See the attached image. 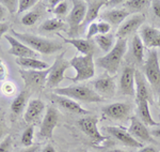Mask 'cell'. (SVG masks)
I'll list each match as a JSON object with an SVG mask.
<instances>
[{
	"instance_id": "f6af8a7d",
	"label": "cell",
	"mask_w": 160,
	"mask_h": 152,
	"mask_svg": "<svg viewBox=\"0 0 160 152\" xmlns=\"http://www.w3.org/2000/svg\"><path fill=\"white\" fill-rule=\"evenodd\" d=\"M138 152H159V151L154 146H146V147H142Z\"/></svg>"
},
{
	"instance_id": "f35d334b",
	"label": "cell",
	"mask_w": 160,
	"mask_h": 152,
	"mask_svg": "<svg viewBox=\"0 0 160 152\" xmlns=\"http://www.w3.org/2000/svg\"><path fill=\"white\" fill-rule=\"evenodd\" d=\"M98 35V27H97V23H92L89 25L87 32V40H91L92 38H95Z\"/></svg>"
},
{
	"instance_id": "d590c367",
	"label": "cell",
	"mask_w": 160,
	"mask_h": 152,
	"mask_svg": "<svg viewBox=\"0 0 160 152\" xmlns=\"http://www.w3.org/2000/svg\"><path fill=\"white\" fill-rule=\"evenodd\" d=\"M0 4L4 7V9L11 14L15 12L17 13V10H18V1L17 0H0Z\"/></svg>"
},
{
	"instance_id": "74e56055",
	"label": "cell",
	"mask_w": 160,
	"mask_h": 152,
	"mask_svg": "<svg viewBox=\"0 0 160 152\" xmlns=\"http://www.w3.org/2000/svg\"><path fill=\"white\" fill-rule=\"evenodd\" d=\"M0 89H1L2 93H3L4 95H7V97H11V95L14 94L15 91H16V87H15L14 84L11 81L4 82Z\"/></svg>"
},
{
	"instance_id": "6da1fadb",
	"label": "cell",
	"mask_w": 160,
	"mask_h": 152,
	"mask_svg": "<svg viewBox=\"0 0 160 152\" xmlns=\"http://www.w3.org/2000/svg\"><path fill=\"white\" fill-rule=\"evenodd\" d=\"M12 33L15 39H17L18 41L38 54L51 55V54L57 53L63 47L60 42L56 40H51V39L38 37V35L31 34V33H20L15 31V30H12Z\"/></svg>"
},
{
	"instance_id": "277c9868",
	"label": "cell",
	"mask_w": 160,
	"mask_h": 152,
	"mask_svg": "<svg viewBox=\"0 0 160 152\" xmlns=\"http://www.w3.org/2000/svg\"><path fill=\"white\" fill-rule=\"evenodd\" d=\"M143 75L155 93L160 94V62L156 50L148 51V57L143 64Z\"/></svg>"
},
{
	"instance_id": "836d02e7",
	"label": "cell",
	"mask_w": 160,
	"mask_h": 152,
	"mask_svg": "<svg viewBox=\"0 0 160 152\" xmlns=\"http://www.w3.org/2000/svg\"><path fill=\"white\" fill-rule=\"evenodd\" d=\"M69 4H71L69 1H60L58 6L52 10V13L59 17L65 16L69 11Z\"/></svg>"
},
{
	"instance_id": "ac0fdd59",
	"label": "cell",
	"mask_w": 160,
	"mask_h": 152,
	"mask_svg": "<svg viewBox=\"0 0 160 152\" xmlns=\"http://www.w3.org/2000/svg\"><path fill=\"white\" fill-rule=\"evenodd\" d=\"M128 132L135 139H137L139 143H155L153 136L151 135V132L148 130L146 125L144 124L138 117L130 118V125L128 128Z\"/></svg>"
},
{
	"instance_id": "7bdbcfd3",
	"label": "cell",
	"mask_w": 160,
	"mask_h": 152,
	"mask_svg": "<svg viewBox=\"0 0 160 152\" xmlns=\"http://www.w3.org/2000/svg\"><path fill=\"white\" fill-rule=\"evenodd\" d=\"M7 75H8V71H7V68H6V64L3 63L2 59L0 58V81H4Z\"/></svg>"
},
{
	"instance_id": "83f0119b",
	"label": "cell",
	"mask_w": 160,
	"mask_h": 152,
	"mask_svg": "<svg viewBox=\"0 0 160 152\" xmlns=\"http://www.w3.org/2000/svg\"><path fill=\"white\" fill-rule=\"evenodd\" d=\"M137 107H138V116L139 119L145 125H149V127H156L159 125L158 122H156L153 117H152L151 110H149V102L148 101H141L139 103H136Z\"/></svg>"
},
{
	"instance_id": "db71d44e",
	"label": "cell",
	"mask_w": 160,
	"mask_h": 152,
	"mask_svg": "<svg viewBox=\"0 0 160 152\" xmlns=\"http://www.w3.org/2000/svg\"><path fill=\"white\" fill-rule=\"evenodd\" d=\"M158 105L160 106V94H159V97H158Z\"/></svg>"
},
{
	"instance_id": "e0dca14e",
	"label": "cell",
	"mask_w": 160,
	"mask_h": 152,
	"mask_svg": "<svg viewBox=\"0 0 160 152\" xmlns=\"http://www.w3.org/2000/svg\"><path fill=\"white\" fill-rule=\"evenodd\" d=\"M4 38H6V40H8L10 45H11V48L8 50V54L15 56L17 58L38 59L40 54L34 51L33 50H31L30 47H28L27 45H25L24 43H22L17 39H15L14 37H12L10 34H4Z\"/></svg>"
},
{
	"instance_id": "f5cc1de1",
	"label": "cell",
	"mask_w": 160,
	"mask_h": 152,
	"mask_svg": "<svg viewBox=\"0 0 160 152\" xmlns=\"http://www.w3.org/2000/svg\"><path fill=\"white\" fill-rule=\"evenodd\" d=\"M106 152H127V151H124V150H121V149H112V150H108Z\"/></svg>"
},
{
	"instance_id": "ab89813d",
	"label": "cell",
	"mask_w": 160,
	"mask_h": 152,
	"mask_svg": "<svg viewBox=\"0 0 160 152\" xmlns=\"http://www.w3.org/2000/svg\"><path fill=\"white\" fill-rule=\"evenodd\" d=\"M8 131H9V128L7 127L4 115L2 114V113H0V140H1L2 138H4V136L8 134Z\"/></svg>"
},
{
	"instance_id": "484cf974",
	"label": "cell",
	"mask_w": 160,
	"mask_h": 152,
	"mask_svg": "<svg viewBox=\"0 0 160 152\" xmlns=\"http://www.w3.org/2000/svg\"><path fill=\"white\" fill-rule=\"evenodd\" d=\"M45 10H46L45 4L43 2L38 1L37 6L33 8L32 10L28 11L22 17V24L25 26H33L35 23H38L43 17V15L45 14Z\"/></svg>"
},
{
	"instance_id": "ffe728a7",
	"label": "cell",
	"mask_w": 160,
	"mask_h": 152,
	"mask_svg": "<svg viewBox=\"0 0 160 152\" xmlns=\"http://www.w3.org/2000/svg\"><path fill=\"white\" fill-rule=\"evenodd\" d=\"M135 84H136V103L141 101H148L153 103V94L152 89L148 85V81L145 79L143 74L140 71H136L135 75Z\"/></svg>"
},
{
	"instance_id": "d6a6232c",
	"label": "cell",
	"mask_w": 160,
	"mask_h": 152,
	"mask_svg": "<svg viewBox=\"0 0 160 152\" xmlns=\"http://www.w3.org/2000/svg\"><path fill=\"white\" fill-rule=\"evenodd\" d=\"M33 135H34V127L33 125H28L24 131V133H22V139H20L25 148L31 147L33 145Z\"/></svg>"
},
{
	"instance_id": "4fadbf2b",
	"label": "cell",
	"mask_w": 160,
	"mask_h": 152,
	"mask_svg": "<svg viewBox=\"0 0 160 152\" xmlns=\"http://www.w3.org/2000/svg\"><path fill=\"white\" fill-rule=\"evenodd\" d=\"M92 85L94 87L95 92L104 100L113 97L117 92V84L114 81V78L109 74H104L102 76L98 77L96 81L92 82Z\"/></svg>"
},
{
	"instance_id": "816d5d0a",
	"label": "cell",
	"mask_w": 160,
	"mask_h": 152,
	"mask_svg": "<svg viewBox=\"0 0 160 152\" xmlns=\"http://www.w3.org/2000/svg\"><path fill=\"white\" fill-rule=\"evenodd\" d=\"M59 2H60V1H59V0H49V1H48L47 3L49 4V6H48V7L51 8V9L53 10V9H55V8L59 4Z\"/></svg>"
},
{
	"instance_id": "30bf717a",
	"label": "cell",
	"mask_w": 160,
	"mask_h": 152,
	"mask_svg": "<svg viewBox=\"0 0 160 152\" xmlns=\"http://www.w3.org/2000/svg\"><path fill=\"white\" fill-rule=\"evenodd\" d=\"M60 120V114L55 106H49L46 109L44 118L41 123V128L38 132V137L43 139H51L55 128L58 125Z\"/></svg>"
},
{
	"instance_id": "9a60e30c",
	"label": "cell",
	"mask_w": 160,
	"mask_h": 152,
	"mask_svg": "<svg viewBox=\"0 0 160 152\" xmlns=\"http://www.w3.org/2000/svg\"><path fill=\"white\" fill-rule=\"evenodd\" d=\"M144 22H145V15L143 13H137V14L131 15L130 17L124 20L123 24L118 29V39H126L127 37H129L138 29H140L143 26Z\"/></svg>"
},
{
	"instance_id": "ba28073f",
	"label": "cell",
	"mask_w": 160,
	"mask_h": 152,
	"mask_svg": "<svg viewBox=\"0 0 160 152\" xmlns=\"http://www.w3.org/2000/svg\"><path fill=\"white\" fill-rule=\"evenodd\" d=\"M51 71V66L46 70H19L20 77L25 81V88L29 89L31 92H40L44 89L47 82L48 75Z\"/></svg>"
},
{
	"instance_id": "3957f363",
	"label": "cell",
	"mask_w": 160,
	"mask_h": 152,
	"mask_svg": "<svg viewBox=\"0 0 160 152\" xmlns=\"http://www.w3.org/2000/svg\"><path fill=\"white\" fill-rule=\"evenodd\" d=\"M53 93L84 103H100L104 101V99L99 97L94 89L90 88L87 85H72L64 88H56Z\"/></svg>"
},
{
	"instance_id": "f907efd6",
	"label": "cell",
	"mask_w": 160,
	"mask_h": 152,
	"mask_svg": "<svg viewBox=\"0 0 160 152\" xmlns=\"http://www.w3.org/2000/svg\"><path fill=\"white\" fill-rule=\"evenodd\" d=\"M42 152H56V149L53 148V147L51 146L50 144H47V145L44 147V149L42 150Z\"/></svg>"
},
{
	"instance_id": "11a10c76",
	"label": "cell",
	"mask_w": 160,
	"mask_h": 152,
	"mask_svg": "<svg viewBox=\"0 0 160 152\" xmlns=\"http://www.w3.org/2000/svg\"><path fill=\"white\" fill-rule=\"evenodd\" d=\"M79 152H87L86 150H83V151H79Z\"/></svg>"
},
{
	"instance_id": "c3c4849f",
	"label": "cell",
	"mask_w": 160,
	"mask_h": 152,
	"mask_svg": "<svg viewBox=\"0 0 160 152\" xmlns=\"http://www.w3.org/2000/svg\"><path fill=\"white\" fill-rule=\"evenodd\" d=\"M125 1L123 0H113V1H106V6H110V7H114V6H118L120 3H124Z\"/></svg>"
},
{
	"instance_id": "60d3db41",
	"label": "cell",
	"mask_w": 160,
	"mask_h": 152,
	"mask_svg": "<svg viewBox=\"0 0 160 152\" xmlns=\"http://www.w3.org/2000/svg\"><path fill=\"white\" fill-rule=\"evenodd\" d=\"M97 27H98V33L99 34H107V33H110L111 30V25L108 24L106 22H99L97 23Z\"/></svg>"
},
{
	"instance_id": "1f68e13d",
	"label": "cell",
	"mask_w": 160,
	"mask_h": 152,
	"mask_svg": "<svg viewBox=\"0 0 160 152\" xmlns=\"http://www.w3.org/2000/svg\"><path fill=\"white\" fill-rule=\"evenodd\" d=\"M152 1L148 0H129V1H125L124 4L127 8L128 12H141L144 11L146 8H148L151 6Z\"/></svg>"
},
{
	"instance_id": "5b68a950",
	"label": "cell",
	"mask_w": 160,
	"mask_h": 152,
	"mask_svg": "<svg viewBox=\"0 0 160 152\" xmlns=\"http://www.w3.org/2000/svg\"><path fill=\"white\" fill-rule=\"evenodd\" d=\"M71 68H74L76 71V76L73 78L66 77L74 82L83 81L92 78L95 75V66L93 60V55L89 56H75L69 60Z\"/></svg>"
},
{
	"instance_id": "7402d4cb",
	"label": "cell",
	"mask_w": 160,
	"mask_h": 152,
	"mask_svg": "<svg viewBox=\"0 0 160 152\" xmlns=\"http://www.w3.org/2000/svg\"><path fill=\"white\" fill-rule=\"evenodd\" d=\"M59 37L63 39L64 42L68 43L75 46V48H77V50L79 53L82 54V56H89L95 54V50H96V44L94 41L92 40H87V39H66L62 37L61 34H59Z\"/></svg>"
},
{
	"instance_id": "f546056e",
	"label": "cell",
	"mask_w": 160,
	"mask_h": 152,
	"mask_svg": "<svg viewBox=\"0 0 160 152\" xmlns=\"http://www.w3.org/2000/svg\"><path fill=\"white\" fill-rule=\"evenodd\" d=\"M114 34L113 33H107V34H98L94 38L95 44L99 46V48L104 53L108 54L114 46Z\"/></svg>"
},
{
	"instance_id": "8d00e7d4",
	"label": "cell",
	"mask_w": 160,
	"mask_h": 152,
	"mask_svg": "<svg viewBox=\"0 0 160 152\" xmlns=\"http://www.w3.org/2000/svg\"><path fill=\"white\" fill-rule=\"evenodd\" d=\"M13 147V139L10 135L6 136L0 141V152H11Z\"/></svg>"
},
{
	"instance_id": "5bb4252c",
	"label": "cell",
	"mask_w": 160,
	"mask_h": 152,
	"mask_svg": "<svg viewBox=\"0 0 160 152\" xmlns=\"http://www.w3.org/2000/svg\"><path fill=\"white\" fill-rule=\"evenodd\" d=\"M136 69L131 66H126L123 68L122 74L120 76V82H118V89L121 94L128 95V97L136 95Z\"/></svg>"
},
{
	"instance_id": "8992f818",
	"label": "cell",
	"mask_w": 160,
	"mask_h": 152,
	"mask_svg": "<svg viewBox=\"0 0 160 152\" xmlns=\"http://www.w3.org/2000/svg\"><path fill=\"white\" fill-rule=\"evenodd\" d=\"M97 123H98V118L95 116H83L77 121L79 128L92 140L93 145L97 147L108 145L109 138L100 134L97 128Z\"/></svg>"
},
{
	"instance_id": "4dcf8cb0",
	"label": "cell",
	"mask_w": 160,
	"mask_h": 152,
	"mask_svg": "<svg viewBox=\"0 0 160 152\" xmlns=\"http://www.w3.org/2000/svg\"><path fill=\"white\" fill-rule=\"evenodd\" d=\"M40 30L46 32L60 31V30H66V24L61 18H50L43 22L40 25Z\"/></svg>"
},
{
	"instance_id": "2e32d148",
	"label": "cell",
	"mask_w": 160,
	"mask_h": 152,
	"mask_svg": "<svg viewBox=\"0 0 160 152\" xmlns=\"http://www.w3.org/2000/svg\"><path fill=\"white\" fill-rule=\"evenodd\" d=\"M48 97H49V99L51 100V102L57 104L59 107L63 108V109L66 110V112L71 113V114L79 115V116H88L90 114L89 110L82 108L76 101L69 99L68 97L56 94V93H53V92L50 93Z\"/></svg>"
},
{
	"instance_id": "603a6c76",
	"label": "cell",
	"mask_w": 160,
	"mask_h": 152,
	"mask_svg": "<svg viewBox=\"0 0 160 152\" xmlns=\"http://www.w3.org/2000/svg\"><path fill=\"white\" fill-rule=\"evenodd\" d=\"M87 14L86 18L82 22L80 29L86 27L87 25L94 23V20L98 17L99 11L102 7L106 6V0H87Z\"/></svg>"
},
{
	"instance_id": "cb8c5ba5",
	"label": "cell",
	"mask_w": 160,
	"mask_h": 152,
	"mask_svg": "<svg viewBox=\"0 0 160 152\" xmlns=\"http://www.w3.org/2000/svg\"><path fill=\"white\" fill-rule=\"evenodd\" d=\"M128 15H129V12L123 8L122 9H110L102 12L100 14V18L102 19V22L113 26H118L122 25L124 20L128 17Z\"/></svg>"
},
{
	"instance_id": "52a82bcc",
	"label": "cell",
	"mask_w": 160,
	"mask_h": 152,
	"mask_svg": "<svg viewBox=\"0 0 160 152\" xmlns=\"http://www.w3.org/2000/svg\"><path fill=\"white\" fill-rule=\"evenodd\" d=\"M87 14V2L82 0L73 1V8L66 17L68 25V35L71 39H76L80 33V26L86 18Z\"/></svg>"
},
{
	"instance_id": "bcb514c9",
	"label": "cell",
	"mask_w": 160,
	"mask_h": 152,
	"mask_svg": "<svg viewBox=\"0 0 160 152\" xmlns=\"http://www.w3.org/2000/svg\"><path fill=\"white\" fill-rule=\"evenodd\" d=\"M8 30H9V25H8L7 23H1V24H0V38H1L4 33L7 34Z\"/></svg>"
},
{
	"instance_id": "7dc6e473",
	"label": "cell",
	"mask_w": 160,
	"mask_h": 152,
	"mask_svg": "<svg viewBox=\"0 0 160 152\" xmlns=\"http://www.w3.org/2000/svg\"><path fill=\"white\" fill-rule=\"evenodd\" d=\"M6 15H7V10L4 9V7H2L0 4V24H1L2 20L6 18Z\"/></svg>"
},
{
	"instance_id": "d6986e66",
	"label": "cell",
	"mask_w": 160,
	"mask_h": 152,
	"mask_svg": "<svg viewBox=\"0 0 160 152\" xmlns=\"http://www.w3.org/2000/svg\"><path fill=\"white\" fill-rule=\"evenodd\" d=\"M104 130L117 140L122 143L123 145L130 147V148H142V144L135 139L130 135V133L123 127H107Z\"/></svg>"
},
{
	"instance_id": "7a4b0ae2",
	"label": "cell",
	"mask_w": 160,
	"mask_h": 152,
	"mask_svg": "<svg viewBox=\"0 0 160 152\" xmlns=\"http://www.w3.org/2000/svg\"><path fill=\"white\" fill-rule=\"evenodd\" d=\"M127 50V40L126 39H118L113 48L109 53L102 57H98L95 61L96 66L106 70L108 74H115L121 66L123 57Z\"/></svg>"
},
{
	"instance_id": "681fc988",
	"label": "cell",
	"mask_w": 160,
	"mask_h": 152,
	"mask_svg": "<svg viewBox=\"0 0 160 152\" xmlns=\"http://www.w3.org/2000/svg\"><path fill=\"white\" fill-rule=\"evenodd\" d=\"M151 135L154 136V137L159 138V139H160V127L153 128V130L151 131Z\"/></svg>"
},
{
	"instance_id": "f1b7e54d",
	"label": "cell",
	"mask_w": 160,
	"mask_h": 152,
	"mask_svg": "<svg viewBox=\"0 0 160 152\" xmlns=\"http://www.w3.org/2000/svg\"><path fill=\"white\" fill-rule=\"evenodd\" d=\"M131 55L138 66H142L144 61V45L139 34H135L131 41Z\"/></svg>"
},
{
	"instance_id": "44dd1931",
	"label": "cell",
	"mask_w": 160,
	"mask_h": 152,
	"mask_svg": "<svg viewBox=\"0 0 160 152\" xmlns=\"http://www.w3.org/2000/svg\"><path fill=\"white\" fill-rule=\"evenodd\" d=\"M139 37L143 42L144 47L155 50L160 47V30L148 25H143L140 28Z\"/></svg>"
},
{
	"instance_id": "8fae6325",
	"label": "cell",
	"mask_w": 160,
	"mask_h": 152,
	"mask_svg": "<svg viewBox=\"0 0 160 152\" xmlns=\"http://www.w3.org/2000/svg\"><path fill=\"white\" fill-rule=\"evenodd\" d=\"M132 106L129 103L117 102L102 107V113L113 121H127L130 119Z\"/></svg>"
},
{
	"instance_id": "d4e9b609",
	"label": "cell",
	"mask_w": 160,
	"mask_h": 152,
	"mask_svg": "<svg viewBox=\"0 0 160 152\" xmlns=\"http://www.w3.org/2000/svg\"><path fill=\"white\" fill-rule=\"evenodd\" d=\"M31 94H32V92H31L29 89L24 88L20 91V93L15 97V100L11 104L12 120L16 119L18 116H20L24 113V108L26 107V105H27L28 100H29Z\"/></svg>"
},
{
	"instance_id": "e575fe53",
	"label": "cell",
	"mask_w": 160,
	"mask_h": 152,
	"mask_svg": "<svg viewBox=\"0 0 160 152\" xmlns=\"http://www.w3.org/2000/svg\"><path fill=\"white\" fill-rule=\"evenodd\" d=\"M38 0H19L17 14H22V13L34 8L38 4Z\"/></svg>"
},
{
	"instance_id": "b9f144b4",
	"label": "cell",
	"mask_w": 160,
	"mask_h": 152,
	"mask_svg": "<svg viewBox=\"0 0 160 152\" xmlns=\"http://www.w3.org/2000/svg\"><path fill=\"white\" fill-rule=\"evenodd\" d=\"M152 9H153L154 14L156 15L158 18H160V0H154L151 3Z\"/></svg>"
},
{
	"instance_id": "4316f807",
	"label": "cell",
	"mask_w": 160,
	"mask_h": 152,
	"mask_svg": "<svg viewBox=\"0 0 160 152\" xmlns=\"http://www.w3.org/2000/svg\"><path fill=\"white\" fill-rule=\"evenodd\" d=\"M15 62L22 68V70H37V71H42L46 70V69L50 68L48 63H46L45 61L38 60V59H33V58H16Z\"/></svg>"
},
{
	"instance_id": "ee69618b",
	"label": "cell",
	"mask_w": 160,
	"mask_h": 152,
	"mask_svg": "<svg viewBox=\"0 0 160 152\" xmlns=\"http://www.w3.org/2000/svg\"><path fill=\"white\" fill-rule=\"evenodd\" d=\"M40 149V145L37 144V145H32L31 147H27V148H22L18 150L17 152H37Z\"/></svg>"
},
{
	"instance_id": "7c38bea8",
	"label": "cell",
	"mask_w": 160,
	"mask_h": 152,
	"mask_svg": "<svg viewBox=\"0 0 160 152\" xmlns=\"http://www.w3.org/2000/svg\"><path fill=\"white\" fill-rule=\"evenodd\" d=\"M45 112V103L40 99H33L28 103L24 114L25 122L29 125H40L44 118Z\"/></svg>"
},
{
	"instance_id": "9f6ffc18",
	"label": "cell",
	"mask_w": 160,
	"mask_h": 152,
	"mask_svg": "<svg viewBox=\"0 0 160 152\" xmlns=\"http://www.w3.org/2000/svg\"><path fill=\"white\" fill-rule=\"evenodd\" d=\"M0 88H1V87H0Z\"/></svg>"
},
{
	"instance_id": "9c48e42d",
	"label": "cell",
	"mask_w": 160,
	"mask_h": 152,
	"mask_svg": "<svg viewBox=\"0 0 160 152\" xmlns=\"http://www.w3.org/2000/svg\"><path fill=\"white\" fill-rule=\"evenodd\" d=\"M64 55H65V51L58 55L55 62L51 66V71L49 75H48L47 82H46V86L48 88H58V85L65 78L64 72L68 68H71V63H69L68 60L64 58Z\"/></svg>"
}]
</instances>
